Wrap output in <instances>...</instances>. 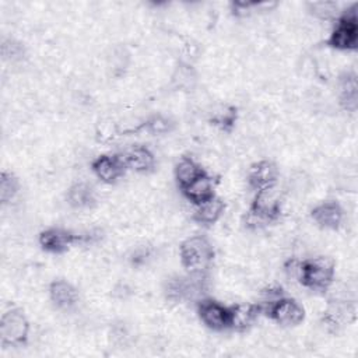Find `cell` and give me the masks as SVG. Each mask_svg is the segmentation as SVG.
<instances>
[{
	"label": "cell",
	"mask_w": 358,
	"mask_h": 358,
	"mask_svg": "<svg viewBox=\"0 0 358 358\" xmlns=\"http://www.w3.org/2000/svg\"><path fill=\"white\" fill-rule=\"evenodd\" d=\"M182 266L194 275H204L214 259V249L206 236L194 235L185 239L179 249Z\"/></svg>",
	"instance_id": "6da1fadb"
},
{
	"label": "cell",
	"mask_w": 358,
	"mask_h": 358,
	"mask_svg": "<svg viewBox=\"0 0 358 358\" xmlns=\"http://www.w3.org/2000/svg\"><path fill=\"white\" fill-rule=\"evenodd\" d=\"M296 274L301 282L315 291H324L333 281L334 263L329 257H315L298 264Z\"/></svg>",
	"instance_id": "7a4b0ae2"
},
{
	"label": "cell",
	"mask_w": 358,
	"mask_h": 358,
	"mask_svg": "<svg viewBox=\"0 0 358 358\" xmlns=\"http://www.w3.org/2000/svg\"><path fill=\"white\" fill-rule=\"evenodd\" d=\"M281 214V204L278 193L274 190V186L257 190L253 203L246 217V224L253 227L266 225L274 222Z\"/></svg>",
	"instance_id": "3957f363"
},
{
	"label": "cell",
	"mask_w": 358,
	"mask_h": 358,
	"mask_svg": "<svg viewBox=\"0 0 358 358\" xmlns=\"http://www.w3.org/2000/svg\"><path fill=\"white\" fill-rule=\"evenodd\" d=\"M29 333V322L21 309H8L0 319V341L7 347L25 344Z\"/></svg>",
	"instance_id": "277c9868"
},
{
	"label": "cell",
	"mask_w": 358,
	"mask_h": 358,
	"mask_svg": "<svg viewBox=\"0 0 358 358\" xmlns=\"http://www.w3.org/2000/svg\"><path fill=\"white\" fill-rule=\"evenodd\" d=\"M327 43L338 50H354L358 45V25H357V14L355 8H350L344 11L330 34Z\"/></svg>",
	"instance_id": "5b68a950"
},
{
	"label": "cell",
	"mask_w": 358,
	"mask_h": 358,
	"mask_svg": "<svg viewBox=\"0 0 358 358\" xmlns=\"http://www.w3.org/2000/svg\"><path fill=\"white\" fill-rule=\"evenodd\" d=\"M267 315L278 324L295 326L303 320V308L292 298H277L271 301Z\"/></svg>",
	"instance_id": "8992f818"
},
{
	"label": "cell",
	"mask_w": 358,
	"mask_h": 358,
	"mask_svg": "<svg viewBox=\"0 0 358 358\" xmlns=\"http://www.w3.org/2000/svg\"><path fill=\"white\" fill-rule=\"evenodd\" d=\"M200 320L211 330L221 331L229 329V308L214 299H201L197 306Z\"/></svg>",
	"instance_id": "52a82bcc"
},
{
	"label": "cell",
	"mask_w": 358,
	"mask_h": 358,
	"mask_svg": "<svg viewBox=\"0 0 358 358\" xmlns=\"http://www.w3.org/2000/svg\"><path fill=\"white\" fill-rule=\"evenodd\" d=\"M83 235H77L71 231L63 229V228H49L41 232L39 235V245L43 250L50 253H63L66 252L71 245L83 241Z\"/></svg>",
	"instance_id": "ba28073f"
},
{
	"label": "cell",
	"mask_w": 358,
	"mask_h": 358,
	"mask_svg": "<svg viewBox=\"0 0 358 358\" xmlns=\"http://www.w3.org/2000/svg\"><path fill=\"white\" fill-rule=\"evenodd\" d=\"M91 168H92L94 173L105 183L116 182L127 169L126 164L123 161V157L109 155V154L96 157L92 161Z\"/></svg>",
	"instance_id": "9c48e42d"
},
{
	"label": "cell",
	"mask_w": 358,
	"mask_h": 358,
	"mask_svg": "<svg viewBox=\"0 0 358 358\" xmlns=\"http://www.w3.org/2000/svg\"><path fill=\"white\" fill-rule=\"evenodd\" d=\"M201 277L190 274V277L172 278L166 285V296L175 302L193 298L201 289Z\"/></svg>",
	"instance_id": "30bf717a"
},
{
	"label": "cell",
	"mask_w": 358,
	"mask_h": 358,
	"mask_svg": "<svg viewBox=\"0 0 358 358\" xmlns=\"http://www.w3.org/2000/svg\"><path fill=\"white\" fill-rule=\"evenodd\" d=\"M277 176H278V169L275 164L268 159H263L250 166L248 173V180H249V185L257 192V190L274 186L277 182Z\"/></svg>",
	"instance_id": "8fae6325"
},
{
	"label": "cell",
	"mask_w": 358,
	"mask_h": 358,
	"mask_svg": "<svg viewBox=\"0 0 358 358\" xmlns=\"http://www.w3.org/2000/svg\"><path fill=\"white\" fill-rule=\"evenodd\" d=\"M262 306L256 303H236L229 308V329L236 331L248 330L259 317Z\"/></svg>",
	"instance_id": "7c38bea8"
},
{
	"label": "cell",
	"mask_w": 358,
	"mask_h": 358,
	"mask_svg": "<svg viewBox=\"0 0 358 358\" xmlns=\"http://www.w3.org/2000/svg\"><path fill=\"white\" fill-rule=\"evenodd\" d=\"M310 217L319 227L336 229L343 221V208L336 201H324L310 211Z\"/></svg>",
	"instance_id": "4fadbf2b"
},
{
	"label": "cell",
	"mask_w": 358,
	"mask_h": 358,
	"mask_svg": "<svg viewBox=\"0 0 358 358\" xmlns=\"http://www.w3.org/2000/svg\"><path fill=\"white\" fill-rule=\"evenodd\" d=\"M123 161L126 164V168L134 171V172H150L155 165V157L154 154L143 145H134L129 148L123 154Z\"/></svg>",
	"instance_id": "5bb4252c"
},
{
	"label": "cell",
	"mask_w": 358,
	"mask_h": 358,
	"mask_svg": "<svg viewBox=\"0 0 358 358\" xmlns=\"http://www.w3.org/2000/svg\"><path fill=\"white\" fill-rule=\"evenodd\" d=\"M182 192L187 200H190L193 204L199 206V204L210 200L211 197H214V183H213V179L206 172H203L192 183H189L186 187H183Z\"/></svg>",
	"instance_id": "9a60e30c"
},
{
	"label": "cell",
	"mask_w": 358,
	"mask_h": 358,
	"mask_svg": "<svg viewBox=\"0 0 358 358\" xmlns=\"http://www.w3.org/2000/svg\"><path fill=\"white\" fill-rule=\"evenodd\" d=\"M49 296L52 302L60 309H71L78 302L77 289L64 280H56L50 284Z\"/></svg>",
	"instance_id": "2e32d148"
},
{
	"label": "cell",
	"mask_w": 358,
	"mask_h": 358,
	"mask_svg": "<svg viewBox=\"0 0 358 358\" xmlns=\"http://www.w3.org/2000/svg\"><path fill=\"white\" fill-rule=\"evenodd\" d=\"M225 204L220 197H211L210 200L201 203L197 206L193 220L203 225H211L220 220V217L224 214Z\"/></svg>",
	"instance_id": "e0dca14e"
},
{
	"label": "cell",
	"mask_w": 358,
	"mask_h": 358,
	"mask_svg": "<svg viewBox=\"0 0 358 358\" xmlns=\"http://www.w3.org/2000/svg\"><path fill=\"white\" fill-rule=\"evenodd\" d=\"M95 200L94 189L85 182L74 183L67 192V201L74 208H90L95 204Z\"/></svg>",
	"instance_id": "ac0fdd59"
},
{
	"label": "cell",
	"mask_w": 358,
	"mask_h": 358,
	"mask_svg": "<svg viewBox=\"0 0 358 358\" xmlns=\"http://www.w3.org/2000/svg\"><path fill=\"white\" fill-rule=\"evenodd\" d=\"M340 90V102L344 109L350 112H355L358 103V85H357V76L354 73H347L340 78L338 84Z\"/></svg>",
	"instance_id": "d6986e66"
},
{
	"label": "cell",
	"mask_w": 358,
	"mask_h": 358,
	"mask_svg": "<svg viewBox=\"0 0 358 358\" xmlns=\"http://www.w3.org/2000/svg\"><path fill=\"white\" fill-rule=\"evenodd\" d=\"M204 171L201 166L192 158L183 157L175 166V178L180 189L186 187L189 183H192L196 178H199Z\"/></svg>",
	"instance_id": "ffe728a7"
},
{
	"label": "cell",
	"mask_w": 358,
	"mask_h": 358,
	"mask_svg": "<svg viewBox=\"0 0 358 358\" xmlns=\"http://www.w3.org/2000/svg\"><path fill=\"white\" fill-rule=\"evenodd\" d=\"M20 190V182L17 176L10 171H3L0 176V200L3 204L10 203Z\"/></svg>",
	"instance_id": "44dd1931"
},
{
	"label": "cell",
	"mask_w": 358,
	"mask_h": 358,
	"mask_svg": "<svg viewBox=\"0 0 358 358\" xmlns=\"http://www.w3.org/2000/svg\"><path fill=\"white\" fill-rule=\"evenodd\" d=\"M309 11L322 20H329L337 15L338 4L334 1H313L309 3Z\"/></svg>",
	"instance_id": "7402d4cb"
},
{
	"label": "cell",
	"mask_w": 358,
	"mask_h": 358,
	"mask_svg": "<svg viewBox=\"0 0 358 358\" xmlns=\"http://www.w3.org/2000/svg\"><path fill=\"white\" fill-rule=\"evenodd\" d=\"M171 120L162 115H155L145 122V129L152 134H162L171 130Z\"/></svg>",
	"instance_id": "603a6c76"
},
{
	"label": "cell",
	"mask_w": 358,
	"mask_h": 358,
	"mask_svg": "<svg viewBox=\"0 0 358 358\" xmlns=\"http://www.w3.org/2000/svg\"><path fill=\"white\" fill-rule=\"evenodd\" d=\"M236 120V109L235 108H225L224 110L218 112L213 122L214 124L220 126L221 129H231Z\"/></svg>",
	"instance_id": "cb8c5ba5"
},
{
	"label": "cell",
	"mask_w": 358,
	"mask_h": 358,
	"mask_svg": "<svg viewBox=\"0 0 358 358\" xmlns=\"http://www.w3.org/2000/svg\"><path fill=\"white\" fill-rule=\"evenodd\" d=\"M232 11L235 15H248L255 7H257V3H249V1H235L231 4Z\"/></svg>",
	"instance_id": "d4e9b609"
}]
</instances>
